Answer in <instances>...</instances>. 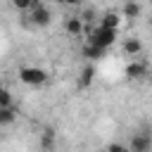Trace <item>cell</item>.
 Masks as SVG:
<instances>
[{
	"instance_id": "obj_1",
	"label": "cell",
	"mask_w": 152,
	"mask_h": 152,
	"mask_svg": "<svg viewBox=\"0 0 152 152\" xmlns=\"http://www.w3.org/2000/svg\"><path fill=\"white\" fill-rule=\"evenodd\" d=\"M86 33H88V43L95 45V48H102V50L112 48L114 40H116V36H119L114 28H104V26H100V24H97V26H88Z\"/></svg>"
},
{
	"instance_id": "obj_2",
	"label": "cell",
	"mask_w": 152,
	"mask_h": 152,
	"mask_svg": "<svg viewBox=\"0 0 152 152\" xmlns=\"http://www.w3.org/2000/svg\"><path fill=\"white\" fill-rule=\"evenodd\" d=\"M28 19H31V24H36V26H48V24L52 21V12L48 10L45 2H40V0H31Z\"/></svg>"
},
{
	"instance_id": "obj_3",
	"label": "cell",
	"mask_w": 152,
	"mask_h": 152,
	"mask_svg": "<svg viewBox=\"0 0 152 152\" xmlns=\"http://www.w3.org/2000/svg\"><path fill=\"white\" fill-rule=\"evenodd\" d=\"M19 81L26 83V86H43L48 81V74L40 66H21L19 69Z\"/></svg>"
},
{
	"instance_id": "obj_4",
	"label": "cell",
	"mask_w": 152,
	"mask_h": 152,
	"mask_svg": "<svg viewBox=\"0 0 152 152\" xmlns=\"http://www.w3.org/2000/svg\"><path fill=\"white\" fill-rule=\"evenodd\" d=\"M128 150L131 152H150L152 150V138L147 133H133L131 142H128Z\"/></svg>"
},
{
	"instance_id": "obj_5",
	"label": "cell",
	"mask_w": 152,
	"mask_h": 152,
	"mask_svg": "<svg viewBox=\"0 0 152 152\" xmlns=\"http://www.w3.org/2000/svg\"><path fill=\"white\" fill-rule=\"evenodd\" d=\"M126 78H131V81H138V78H142V76H147V62H138V59H133L128 66H126Z\"/></svg>"
},
{
	"instance_id": "obj_6",
	"label": "cell",
	"mask_w": 152,
	"mask_h": 152,
	"mask_svg": "<svg viewBox=\"0 0 152 152\" xmlns=\"http://www.w3.org/2000/svg\"><path fill=\"white\" fill-rule=\"evenodd\" d=\"M64 28H66V33H71V36H81V33H83V19H81L78 14H71V17L64 19Z\"/></svg>"
},
{
	"instance_id": "obj_7",
	"label": "cell",
	"mask_w": 152,
	"mask_h": 152,
	"mask_svg": "<svg viewBox=\"0 0 152 152\" xmlns=\"http://www.w3.org/2000/svg\"><path fill=\"white\" fill-rule=\"evenodd\" d=\"M121 48H124V52H126L128 57H133V59L142 52V43H140V38H126Z\"/></svg>"
},
{
	"instance_id": "obj_8",
	"label": "cell",
	"mask_w": 152,
	"mask_h": 152,
	"mask_svg": "<svg viewBox=\"0 0 152 152\" xmlns=\"http://www.w3.org/2000/svg\"><path fill=\"white\" fill-rule=\"evenodd\" d=\"M119 24H121V19H119L116 12H104L102 19H100V26H104V28H114V31H116Z\"/></svg>"
},
{
	"instance_id": "obj_9",
	"label": "cell",
	"mask_w": 152,
	"mask_h": 152,
	"mask_svg": "<svg viewBox=\"0 0 152 152\" xmlns=\"http://www.w3.org/2000/svg\"><path fill=\"white\" fill-rule=\"evenodd\" d=\"M40 147H43L45 152H52V147H55V131H52V128H45V131H43V135H40Z\"/></svg>"
},
{
	"instance_id": "obj_10",
	"label": "cell",
	"mask_w": 152,
	"mask_h": 152,
	"mask_svg": "<svg viewBox=\"0 0 152 152\" xmlns=\"http://www.w3.org/2000/svg\"><path fill=\"white\" fill-rule=\"evenodd\" d=\"M93 78H95V66L93 64H88L83 71H81V78H78V86L81 88H88L90 83H93Z\"/></svg>"
},
{
	"instance_id": "obj_11",
	"label": "cell",
	"mask_w": 152,
	"mask_h": 152,
	"mask_svg": "<svg viewBox=\"0 0 152 152\" xmlns=\"http://www.w3.org/2000/svg\"><path fill=\"white\" fill-rule=\"evenodd\" d=\"M14 119H17V107H7V109H0V124H2V126H10Z\"/></svg>"
},
{
	"instance_id": "obj_12",
	"label": "cell",
	"mask_w": 152,
	"mask_h": 152,
	"mask_svg": "<svg viewBox=\"0 0 152 152\" xmlns=\"http://www.w3.org/2000/svg\"><path fill=\"white\" fill-rule=\"evenodd\" d=\"M121 12H124L126 19H135V17L140 14V5H138V2H126V5L121 7Z\"/></svg>"
},
{
	"instance_id": "obj_13",
	"label": "cell",
	"mask_w": 152,
	"mask_h": 152,
	"mask_svg": "<svg viewBox=\"0 0 152 152\" xmlns=\"http://www.w3.org/2000/svg\"><path fill=\"white\" fill-rule=\"evenodd\" d=\"M83 55H86L88 59H97V57H102V55H104V50H102V48H95V45H90V43H88V45L83 48Z\"/></svg>"
},
{
	"instance_id": "obj_14",
	"label": "cell",
	"mask_w": 152,
	"mask_h": 152,
	"mask_svg": "<svg viewBox=\"0 0 152 152\" xmlns=\"http://www.w3.org/2000/svg\"><path fill=\"white\" fill-rule=\"evenodd\" d=\"M7 107H14L12 104V95H10V90H2L0 93V109H7Z\"/></svg>"
},
{
	"instance_id": "obj_15",
	"label": "cell",
	"mask_w": 152,
	"mask_h": 152,
	"mask_svg": "<svg viewBox=\"0 0 152 152\" xmlns=\"http://www.w3.org/2000/svg\"><path fill=\"white\" fill-rule=\"evenodd\" d=\"M107 152H131L126 145H121V142H112L109 147H107Z\"/></svg>"
}]
</instances>
